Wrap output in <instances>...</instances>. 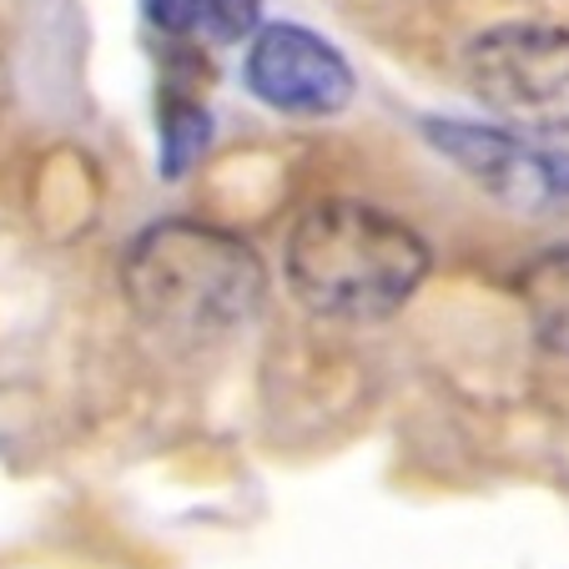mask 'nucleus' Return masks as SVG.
<instances>
[{"instance_id":"f03ea898","label":"nucleus","mask_w":569,"mask_h":569,"mask_svg":"<svg viewBox=\"0 0 569 569\" xmlns=\"http://www.w3.org/2000/svg\"><path fill=\"white\" fill-rule=\"evenodd\" d=\"M429 242L388 207L358 197L312 202L292 222L282 272L292 298L318 318H393L429 278Z\"/></svg>"},{"instance_id":"0eeeda50","label":"nucleus","mask_w":569,"mask_h":569,"mask_svg":"<svg viewBox=\"0 0 569 569\" xmlns=\"http://www.w3.org/2000/svg\"><path fill=\"white\" fill-rule=\"evenodd\" d=\"M141 16L161 36L237 46L262 26V0H141Z\"/></svg>"},{"instance_id":"7ed1b4c3","label":"nucleus","mask_w":569,"mask_h":569,"mask_svg":"<svg viewBox=\"0 0 569 569\" xmlns=\"http://www.w3.org/2000/svg\"><path fill=\"white\" fill-rule=\"evenodd\" d=\"M463 87L525 137L569 131V26L499 21L463 41Z\"/></svg>"},{"instance_id":"423d86ee","label":"nucleus","mask_w":569,"mask_h":569,"mask_svg":"<svg viewBox=\"0 0 569 569\" xmlns=\"http://www.w3.org/2000/svg\"><path fill=\"white\" fill-rule=\"evenodd\" d=\"M515 292L525 302L529 333L545 353L569 358V242L559 248H545L519 268Z\"/></svg>"},{"instance_id":"f257e3e1","label":"nucleus","mask_w":569,"mask_h":569,"mask_svg":"<svg viewBox=\"0 0 569 569\" xmlns=\"http://www.w3.org/2000/svg\"><path fill=\"white\" fill-rule=\"evenodd\" d=\"M121 292L147 328L182 343H212L258 318L268 268L258 248L227 227L167 217L127 242Z\"/></svg>"},{"instance_id":"39448f33","label":"nucleus","mask_w":569,"mask_h":569,"mask_svg":"<svg viewBox=\"0 0 569 569\" xmlns=\"http://www.w3.org/2000/svg\"><path fill=\"white\" fill-rule=\"evenodd\" d=\"M242 87L282 117H338L353 107L358 76L328 36L298 21H268L248 41Z\"/></svg>"},{"instance_id":"6e6552de","label":"nucleus","mask_w":569,"mask_h":569,"mask_svg":"<svg viewBox=\"0 0 569 569\" xmlns=\"http://www.w3.org/2000/svg\"><path fill=\"white\" fill-rule=\"evenodd\" d=\"M207 141H212V117H207L202 101H167V111H161V157H157L161 177L167 182L187 177V167L207 151Z\"/></svg>"},{"instance_id":"20e7f679","label":"nucleus","mask_w":569,"mask_h":569,"mask_svg":"<svg viewBox=\"0 0 569 569\" xmlns=\"http://www.w3.org/2000/svg\"><path fill=\"white\" fill-rule=\"evenodd\" d=\"M423 141L449 157L473 187L529 217H569V151L509 127L423 117Z\"/></svg>"}]
</instances>
